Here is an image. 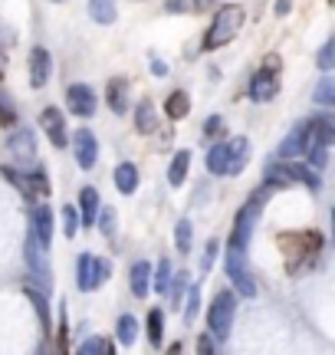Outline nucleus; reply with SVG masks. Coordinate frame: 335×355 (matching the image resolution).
<instances>
[{"mask_svg":"<svg viewBox=\"0 0 335 355\" xmlns=\"http://www.w3.org/2000/svg\"><path fill=\"white\" fill-rule=\"evenodd\" d=\"M63 224H66V237H76L79 234V214L73 207H63Z\"/></svg>","mask_w":335,"mask_h":355,"instance_id":"obj_37","label":"nucleus"},{"mask_svg":"<svg viewBox=\"0 0 335 355\" xmlns=\"http://www.w3.org/2000/svg\"><path fill=\"white\" fill-rule=\"evenodd\" d=\"M56 3H63V0H56Z\"/></svg>","mask_w":335,"mask_h":355,"instance_id":"obj_46","label":"nucleus"},{"mask_svg":"<svg viewBox=\"0 0 335 355\" xmlns=\"http://www.w3.org/2000/svg\"><path fill=\"white\" fill-rule=\"evenodd\" d=\"M316 102L319 105H335V76H323V83L316 86Z\"/></svg>","mask_w":335,"mask_h":355,"instance_id":"obj_28","label":"nucleus"},{"mask_svg":"<svg viewBox=\"0 0 335 355\" xmlns=\"http://www.w3.org/2000/svg\"><path fill=\"white\" fill-rule=\"evenodd\" d=\"M66 105H69V112H73V115H82V119H89V115L96 112V92H92L89 86L76 83V86L66 89Z\"/></svg>","mask_w":335,"mask_h":355,"instance_id":"obj_10","label":"nucleus"},{"mask_svg":"<svg viewBox=\"0 0 335 355\" xmlns=\"http://www.w3.org/2000/svg\"><path fill=\"white\" fill-rule=\"evenodd\" d=\"M99 220H96V224H99V230H102L105 237H112V234H116V214H112V207H102V211H99Z\"/></svg>","mask_w":335,"mask_h":355,"instance_id":"obj_35","label":"nucleus"},{"mask_svg":"<svg viewBox=\"0 0 335 355\" xmlns=\"http://www.w3.org/2000/svg\"><path fill=\"white\" fill-rule=\"evenodd\" d=\"M312 141H316V139H312V119H309V122L296 125L283 139V145H280V158H283V162H286V158H296V155H302L306 148H309Z\"/></svg>","mask_w":335,"mask_h":355,"instance_id":"obj_8","label":"nucleus"},{"mask_svg":"<svg viewBox=\"0 0 335 355\" xmlns=\"http://www.w3.org/2000/svg\"><path fill=\"white\" fill-rule=\"evenodd\" d=\"M89 17L96 20V24H102V26L116 24V17H118L116 0H89Z\"/></svg>","mask_w":335,"mask_h":355,"instance_id":"obj_20","label":"nucleus"},{"mask_svg":"<svg viewBox=\"0 0 335 355\" xmlns=\"http://www.w3.org/2000/svg\"><path fill=\"white\" fill-rule=\"evenodd\" d=\"M7 152H10L20 165H30L33 155H37V139H33V132H30V128H17L10 139H7Z\"/></svg>","mask_w":335,"mask_h":355,"instance_id":"obj_11","label":"nucleus"},{"mask_svg":"<svg viewBox=\"0 0 335 355\" xmlns=\"http://www.w3.org/2000/svg\"><path fill=\"white\" fill-rule=\"evenodd\" d=\"M207 3H214V0H197V7H207Z\"/></svg>","mask_w":335,"mask_h":355,"instance_id":"obj_43","label":"nucleus"},{"mask_svg":"<svg viewBox=\"0 0 335 355\" xmlns=\"http://www.w3.org/2000/svg\"><path fill=\"white\" fill-rule=\"evenodd\" d=\"M197 352L210 355V352H214V343H210V339H207V336H201V343H197Z\"/></svg>","mask_w":335,"mask_h":355,"instance_id":"obj_40","label":"nucleus"},{"mask_svg":"<svg viewBox=\"0 0 335 355\" xmlns=\"http://www.w3.org/2000/svg\"><path fill=\"white\" fill-rule=\"evenodd\" d=\"M152 286H155L158 293H168V290H171V263H168V260H161V263H158L155 283H152Z\"/></svg>","mask_w":335,"mask_h":355,"instance_id":"obj_30","label":"nucleus"},{"mask_svg":"<svg viewBox=\"0 0 335 355\" xmlns=\"http://www.w3.org/2000/svg\"><path fill=\"white\" fill-rule=\"evenodd\" d=\"M116 336H118V343H122V345H132V343H135V336H138V319L125 313V316L118 319Z\"/></svg>","mask_w":335,"mask_h":355,"instance_id":"obj_25","label":"nucleus"},{"mask_svg":"<svg viewBox=\"0 0 335 355\" xmlns=\"http://www.w3.org/2000/svg\"><path fill=\"white\" fill-rule=\"evenodd\" d=\"M174 243H178V254H188V250H191V220H178Z\"/></svg>","mask_w":335,"mask_h":355,"instance_id":"obj_29","label":"nucleus"},{"mask_svg":"<svg viewBox=\"0 0 335 355\" xmlns=\"http://www.w3.org/2000/svg\"><path fill=\"white\" fill-rule=\"evenodd\" d=\"M0 125H17V109L7 96H0Z\"/></svg>","mask_w":335,"mask_h":355,"instance_id":"obj_34","label":"nucleus"},{"mask_svg":"<svg viewBox=\"0 0 335 355\" xmlns=\"http://www.w3.org/2000/svg\"><path fill=\"white\" fill-rule=\"evenodd\" d=\"M263 198H266V191L253 194V198H250V204H246L244 211L237 214L233 230H230V247H244V250H246L250 234H253V224H257V217H260V207H263Z\"/></svg>","mask_w":335,"mask_h":355,"instance_id":"obj_4","label":"nucleus"},{"mask_svg":"<svg viewBox=\"0 0 335 355\" xmlns=\"http://www.w3.org/2000/svg\"><path fill=\"white\" fill-rule=\"evenodd\" d=\"M105 96H109V109L116 115L125 112V105H129V83L122 76L109 79V86H105Z\"/></svg>","mask_w":335,"mask_h":355,"instance_id":"obj_15","label":"nucleus"},{"mask_svg":"<svg viewBox=\"0 0 335 355\" xmlns=\"http://www.w3.org/2000/svg\"><path fill=\"white\" fill-rule=\"evenodd\" d=\"M220 128H224V119H220V115H210V119L204 122V135L207 139H214V135H220Z\"/></svg>","mask_w":335,"mask_h":355,"instance_id":"obj_39","label":"nucleus"},{"mask_svg":"<svg viewBox=\"0 0 335 355\" xmlns=\"http://www.w3.org/2000/svg\"><path fill=\"white\" fill-rule=\"evenodd\" d=\"M105 277H109V263H105V260H96L92 254L79 257L76 279H79V290H82V293H92L96 286H102Z\"/></svg>","mask_w":335,"mask_h":355,"instance_id":"obj_6","label":"nucleus"},{"mask_svg":"<svg viewBox=\"0 0 335 355\" xmlns=\"http://www.w3.org/2000/svg\"><path fill=\"white\" fill-rule=\"evenodd\" d=\"M332 234H335V207H332Z\"/></svg>","mask_w":335,"mask_h":355,"instance_id":"obj_44","label":"nucleus"},{"mask_svg":"<svg viewBox=\"0 0 335 355\" xmlns=\"http://www.w3.org/2000/svg\"><path fill=\"white\" fill-rule=\"evenodd\" d=\"M165 109H168V119H184V115L191 112V99H188V92H171Z\"/></svg>","mask_w":335,"mask_h":355,"instance_id":"obj_23","label":"nucleus"},{"mask_svg":"<svg viewBox=\"0 0 335 355\" xmlns=\"http://www.w3.org/2000/svg\"><path fill=\"white\" fill-rule=\"evenodd\" d=\"M26 296H30V303L37 306V316H39V322H43V329L50 332V306L43 300V293H37L33 286H26Z\"/></svg>","mask_w":335,"mask_h":355,"instance_id":"obj_27","label":"nucleus"},{"mask_svg":"<svg viewBox=\"0 0 335 355\" xmlns=\"http://www.w3.org/2000/svg\"><path fill=\"white\" fill-rule=\"evenodd\" d=\"M329 3H332V7H335V0H329Z\"/></svg>","mask_w":335,"mask_h":355,"instance_id":"obj_45","label":"nucleus"},{"mask_svg":"<svg viewBox=\"0 0 335 355\" xmlns=\"http://www.w3.org/2000/svg\"><path fill=\"white\" fill-rule=\"evenodd\" d=\"M250 158V141L246 139H230V175H240Z\"/></svg>","mask_w":335,"mask_h":355,"instance_id":"obj_22","label":"nucleus"},{"mask_svg":"<svg viewBox=\"0 0 335 355\" xmlns=\"http://www.w3.org/2000/svg\"><path fill=\"white\" fill-rule=\"evenodd\" d=\"M79 207H82V224L92 227L99 220V211H102V198L96 188H82L79 191Z\"/></svg>","mask_w":335,"mask_h":355,"instance_id":"obj_14","label":"nucleus"},{"mask_svg":"<svg viewBox=\"0 0 335 355\" xmlns=\"http://www.w3.org/2000/svg\"><path fill=\"white\" fill-rule=\"evenodd\" d=\"M152 69H155V76H168V66L161 60H152Z\"/></svg>","mask_w":335,"mask_h":355,"instance_id":"obj_41","label":"nucleus"},{"mask_svg":"<svg viewBox=\"0 0 335 355\" xmlns=\"http://www.w3.org/2000/svg\"><path fill=\"white\" fill-rule=\"evenodd\" d=\"M240 26H244V7H240V3L220 7V10L214 13L210 26H207V33H204V50H220V46H227V43L240 33Z\"/></svg>","mask_w":335,"mask_h":355,"instance_id":"obj_1","label":"nucleus"},{"mask_svg":"<svg viewBox=\"0 0 335 355\" xmlns=\"http://www.w3.org/2000/svg\"><path fill=\"white\" fill-rule=\"evenodd\" d=\"M26 266L33 270V277L43 279V286L50 290V263H46V243L39 241L37 234H30L26 237Z\"/></svg>","mask_w":335,"mask_h":355,"instance_id":"obj_7","label":"nucleus"},{"mask_svg":"<svg viewBox=\"0 0 335 355\" xmlns=\"http://www.w3.org/2000/svg\"><path fill=\"white\" fill-rule=\"evenodd\" d=\"M184 293H188V273L181 270L178 279H171V300H174V306H181V300H184Z\"/></svg>","mask_w":335,"mask_h":355,"instance_id":"obj_33","label":"nucleus"},{"mask_svg":"<svg viewBox=\"0 0 335 355\" xmlns=\"http://www.w3.org/2000/svg\"><path fill=\"white\" fill-rule=\"evenodd\" d=\"M319 69H335V37L319 50Z\"/></svg>","mask_w":335,"mask_h":355,"instance_id":"obj_36","label":"nucleus"},{"mask_svg":"<svg viewBox=\"0 0 335 355\" xmlns=\"http://www.w3.org/2000/svg\"><path fill=\"white\" fill-rule=\"evenodd\" d=\"M161 339H165V313H161V309H152V313H148V343L158 349Z\"/></svg>","mask_w":335,"mask_h":355,"instance_id":"obj_24","label":"nucleus"},{"mask_svg":"<svg viewBox=\"0 0 335 355\" xmlns=\"http://www.w3.org/2000/svg\"><path fill=\"white\" fill-rule=\"evenodd\" d=\"M207 171H210V175H230V141L214 145V148L207 152Z\"/></svg>","mask_w":335,"mask_h":355,"instance_id":"obj_17","label":"nucleus"},{"mask_svg":"<svg viewBox=\"0 0 335 355\" xmlns=\"http://www.w3.org/2000/svg\"><path fill=\"white\" fill-rule=\"evenodd\" d=\"M135 125H138L142 135L155 132V105H152V102H142V105H138V112H135Z\"/></svg>","mask_w":335,"mask_h":355,"instance_id":"obj_26","label":"nucleus"},{"mask_svg":"<svg viewBox=\"0 0 335 355\" xmlns=\"http://www.w3.org/2000/svg\"><path fill=\"white\" fill-rule=\"evenodd\" d=\"M73 152H76L79 168L89 171V168L96 165V158H99V141H96V135H92L89 128H79L76 135H73Z\"/></svg>","mask_w":335,"mask_h":355,"instance_id":"obj_9","label":"nucleus"},{"mask_svg":"<svg viewBox=\"0 0 335 355\" xmlns=\"http://www.w3.org/2000/svg\"><path fill=\"white\" fill-rule=\"evenodd\" d=\"M214 257H217V241L207 243L204 257H201V270H204V273H210V266H214Z\"/></svg>","mask_w":335,"mask_h":355,"instance_id":"obj_38","label":"nucleus"},{"mask_svg":"<svg viewBox=\"0 0 335 355\" xmlns=\"http://www.w3.org/2000/svg\"><path fill=\"white\" fill-rule=\"evenodd\" d=\"M39 125H43V132L50 135V141L56 145V148H66V119L60 109H53V105H46L43 112H39Z\"/></svg>","mask_w":335,"mask_h":355,"instance_id":"obj_12","label":"nucleus"},{"mask_svg":"<svg viewBox=\"0 0 335 355\" xmlns=\"http://www.w3.org/2000/svg\"><path fill=\"white\" fill-rule=\"evenodd\" d=\"M276 66H280V60H276V56H266V66H263L260 73H253V79H250V99L253 102H270L273 96L280 92Z\"/></svg>","mask_w":335,"mask_h":355,"instance_id":"obj_5","label":"nucleus"},{"mask_svg":"<svg viewBox=\"0 0 335 355\" xmlns=\"http://www.w3.org/2000/svg\"><path fill=\"white\" fill-rule=\"evenodd\" d=\"M33 234L50 247V241H53V211H50V204H37V207H33Z\"/></svg>","mask_w":335,"mask_h":355,"instance_id":"obj_16","label":"nucleus"},{"mask_svg":"<svg viewBox=\"0 0 335 355\" xmlns=\"http://www.w3.org/2000/svg\"><path fill=\"white\" fill-rule=\"evenodd\" d=\"M188 168H191V152L188 148H181L174 158H171V168H168V181L178 188V184H184V178H188Z\"/></svg>","mask_w":335,"mask_h":355,"instance_id":"obj_21","label":"nucleus"},{"mask_svg":"<svg viewBox=\"0 0 335 355\" xmlns=\"http://www.w3.org/2000/svg\"><path fill=\"white\" fill-rule=\"evenodd\" d=\"M50 73H53L50 53L43 50V46H37V50L30 53V86H33V89H43L46 83H50Z\"/></svg>","mask_w":335,"mask_h":355,"instance_id":"obj_13","label":"nucleus"},{"mask_svg":"<svg viewBox=\"0 0 335 355\" xmlns=\"http://www.w3.org/2000/svg\"><path fill=\"white\" fill-rule=\"evenodd\" d=\"M148 286H152V263L138 260V263L132 266V293L135 296H148Z\"/></svg>","mask_w":335,"mask_h":355,"instance_id":"obj_19","label":"nucleus"},{"mask_svg":"<svg viewBox=\"0 0 335 355\" xmlns=\"http://www.w3.org/2000/svg\"><path fill=\"white\" fill-rule=\"evenodd\" d=\"M227 277H230L233 290L253 300L257 296V279L250 273V263H246V250L244 247H227Z\"/></svg>","mask_w":335,"mask_h":355,"instance_id":"obj_3","label":"nucleus"},{"mask_svg":"<svg viewBox=\"0 0 335 355\" xmlns=\"http://www.w3.org/2000/svg\"><path fill=\"white\" fill-rule=\"evenodd\" d=\"M197 309H201V293H197V286H188V309H184V319L194 322V319H197Z\"/></svg>","mask_w":335,"mask_h":355,"instance_id":"obj_32","label":"nucleus"},{"mask_svg":"<svg viewBox=\"0 0 335 355\" xmlns=\"http://www.w3.org/2000/svg\"><path fill=\"white\" fill-rule=\"evenodd\" d=\"M79 352L82 355H105V352H112V345L105 343V339H86V343L79 345Z\"/></svg>","mask_w":335,"mask_h":355,"instance_id":"obj_31","label":"nucleus"},{"mask_svg":"<svg viewBox=\"0 0 335 355\" xmlns=\"http://www.w3.org/2000/svg\"><path fill=\"white\" fill-rule=\"evenodd\" d=\"M233 309H237V300H233L230 290H220L210 303V313H207V326H210V336L224 343L230 339V326H233Z\"/></svg>","mask_w":335,"mask_h":355,"instance_id":"obj_2","label":"nucleus"},{"mask_svg":"<svg viewBox=\"0 0 335 355\" xmlns=\"http://www.w3.org/2000/svg\"><path fill=\"white\" fill-rule=\"evenodd\" d=\"M289 7H293V0H276V13H280V17L289 13Z\"/></svg>","mask_w":335,"mask_h":355,"instance_id":"obj_42","label":"nucleus"},{"mask_svg":"<svg viewBox=\"0 0 335 355\" xmlns=\"http://www.w3.org/2000/svg\"><path fill=\"white\" fill-rule=\"evenodd\" d=\"M116 188L122 191V194H135V191H138V168L132 165V162H122V165L116 168Z\"/></svg>","mask_w":335,"mask_h":355,"instance_id":"obj_18","label":"nucleus"}]
</instances>
